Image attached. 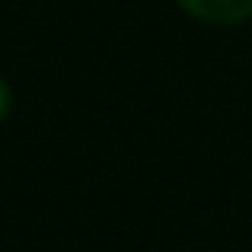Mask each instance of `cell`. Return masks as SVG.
Returning <instances> with one entry per match:
<instances>
[{"instance_id":"1","label":"cell","mask_w":252,"mask_h":252,"mask_svg":"<svg viewBox=\"0 0 252 252\" xmlns=\"http://www.w3.org/2000/svg\"><path fill=\"white\" fill-rule=\"evenodd\" d=\"M179 6L211 26H236L252 16V0H179Z\"/></svg>"},{"instance_id":"2","label":"cell","mask_w":252,"mask_h":252,"mask_svg":"<svg viewBox=\"0 0 252 252\" xmlns=\"http://www.w3.org/2000/svg\"><path fill=\"white\" fill-rule=\"evenodd\" d=\"M6 112H10V86L0 80V122L6 118Z\"/></svg>"}]
</instances>
